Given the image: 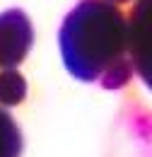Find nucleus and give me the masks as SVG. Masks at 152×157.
<instances>
[{
    "mask_svg": "<svg viewBox=\"0 0 152 157\" xmlns=\"http://www.w3.org/2000/svg\"><path fill=\"white\" fill-rule=\"evenodd\" d=\"M118 2H121V0H118ZM123 2H126V0H123Z\"/></svg>",
    "mask_w": 152,
    "mask_h": 157,
    "instance_id": "obj_6",
    "label": "nucleus"
},
{
    "mask_svg": "<svg viewBox=\"0 0 152 157\" xmlns=\"http://www.w3.org/2000/svg\"><path fill=\"white\" fill-rule=\"evenodd\" d=\"M126 22L131 65L152 90V0H135Z\"/></svg>",
    "mask_w": 152,
    "mask_h": 157,
    "instance_id": "obj_2",
    "label": "nucleus"
},
{
    "mask_svg": "<svg viewBox=\"0 0 152 157\" xmlns=\"http://www.w3.org/2000/svg\"><path fill=\"white\" fill-rule=\"evenodd\" d=\"M22 138L10 114L0 109V157H19Z\"/></svg>",
    "mask_w": 152,
    "mask_h": 157,
    "instance_id": "obj_5",
    "label": "nucleus"
},
{
    "mask_svg": "<svg viewBox=\"0 0 152 157\" xmlns=\"http://www.w3.org/2000/svg\"><path fill=\"white\" fill-rule=\"evenodd\" d=\"M27 97V82L15 68H2L0 70V104L15 106Z\"/></svg>",
    "mask_w": 152,
    "mask_h": 157,
    "instance_id": "obj_4",
    "label": "nucleus"
},
{
    "mask_svg": "<svg viewBox=\"0 0 152 157\" xmlns=\"http://www.w3.org/2000/svg\"><path fill=\"white\" fill-rule=\"evenodd\" d=\"M32 24L22 10H7L0 15V68H15L27 58L32 48Z\"/></svg>",
    "mask_w": 152,
    "mask_h": 157,
    "instance_id": "obj_3",
    "label": "nucleus"
},
{
    "mask_svg": "<svg viewBox=\"0 0 152 157\" xmlns=\"http://www.w3.org/2000/svg\"><path fill=\"white\" fill-rule=\"evenodd\" d=\"M65 68L80 80L118 87L128 80V22L111 0H82L60 27Z\"/></svg>",
    "mask_w": 152,
    "mask_h": 157,
    "instance_id": "obj_1",
    "label": "nucleus"
}]
</instances>
